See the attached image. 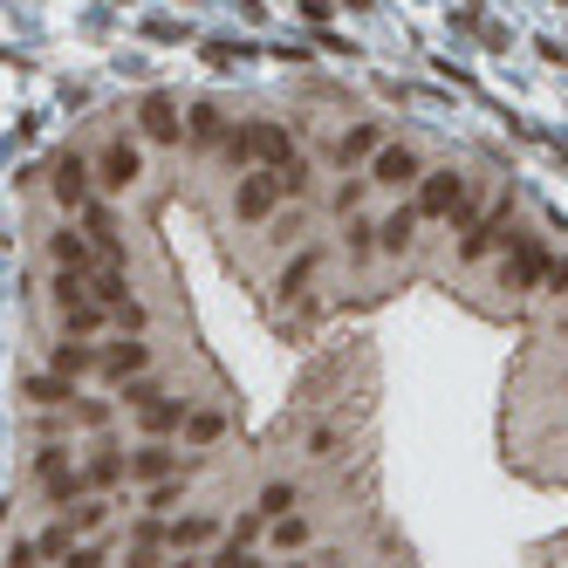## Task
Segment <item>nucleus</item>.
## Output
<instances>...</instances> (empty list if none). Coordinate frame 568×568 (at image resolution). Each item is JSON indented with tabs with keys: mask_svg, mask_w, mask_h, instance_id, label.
I'll return each instance as SVG.
<instances>
[{
	"mask_svg": "<svg viewBox=\"0 0 568 568\" xmlns=\"http://www.w3.org/2000/svg\"><path fill=\"white\" fill-rule=\"evenodd\" d=\"M205 568H268V561H253L247 548H234V541H226V548H220L213 561H205Z\"/></svg>",
	"mask_w": 568,
	"mask_h": 568,
	"instance_id": "obj_29",
	"label": "nucleus"
},
{
	"mask_svg": "<svg viewBox=\"0 0 568 568\" xmlns=\"http://www.w3.org/2000/svg\"><path fill=\"white\" fill-rule=\"evenodd\" d=\"M96 171H103V186H110V192H123V186H131V178L144 171V158H138V144H110Z\"/></svg>",
	"mask_w": 568,
	"mask_h": 568,
	"instance_id": "obj_10",
	"label": "nucleus"
},
{
	"mask_svg": "<svg viewBox=\"0 0 568 568\" xmlns=\"http://www.w3.org/2000/svg\"><path fill=\"white\" fill-rule=\"evenodd\" d=\"M295 21H308V28H322V21H335V8H322V0H308V8H295Z\"/></svg>",
	"mask_w": 568,
	"mask_h": 568,
	"instance_id": "obj_34",
	"label": "nucleus"
},
{
	"mask_svg": "<svg viewBox=\"0 0 568 568\" xmlns=\"http://www.w3.org/2000/svg\"><path fill=\"white\" fill-rule=\"evenodd\" d=\"M418 213H446V220H459V213H466V178H459V171H425Z\"/></svg>",
	"mask_w": 568,
	"mask_h": 568,
	"instance_id": "obj_2",
	"label": "nucleus"
},
{
	"mask_svg": "<svg viewBox=\"0 0 568 568\" xmlns=\"http://www.w3.org/2000/svg\"><path fill=\"white\" fill-rule=\"evenodd\" d=\"M103 561H110V555H103V548H75L62 568H103Z\"/></svg>",
	"mask_w": 568,
	"mask_h": 568,
	"instance_id": "obj_35",
	"label": "nucleus"
},
{
	"mask_svg": "<svg viewBox=\"0 0 568 568\" xmlns=\"http://www.w3.org/2000/svg\"><path fill=\"white\" fill-rule=\"evenodd\" d=\"M274 199H288V192H281V178H274V171H253L247 186H240V199H234V213L253 226V220H268V213H274Z\"/></svg>",
	"mask_w": 568,
	"mask_h": 568,
	"instance_id": "obj_5",
	"label": "nucleus"
},
{
	"mask_svg": "<svg viewBox=\"0 0 568 568\" xmlns=\"http://www.w3.org/2000/svg\"><path fill=\"white\" fill-rule=\"evenodd\" d=\"M220 528H213V513H186V521H171V555H192V548H205Z\"/></svg>",
	"mask_w": 568,
	"mask_h": 568,
	"instance_id": "obj_14",
	"label": "nucleus"
},
{
	"mask_svg": "<svg viewBox=\"0 0 568 568\" xmlns=\"http://www.w3.org/2000/svg\"><path fill=\"white\" fill-rule=\"evenodd\" d=\"M295 486H268V494H261V513H268V521H295Z\"/></svg>",
	"mask_w": 568,
	"mask_h": 568,
	"instance_id": "obj_20",
	"label": "nucleus"
},
{
	"mask_svg": "<svg viewBox=\"0 0 568 568\" xmlns=\"http://www.w3.org/2000/svg\"><path fill=\"white\" fill-rule=\"evenodd\" d=\"M171 466H178V459H171V446H158V438L131 452V473H138V480H151V486H165V480H171Z\"/></svg>",
	"mask_w": 568,
	"mask_h": 568,
	"instance_id": "obj_13",
	"label": "nucleus"
},
{
	"mask_svg": "<svg viewBox=\"0 0 568 568\" xmlns=\"http://www.w3.org/2000/svg\"><path fill=\"white\" fill-rule=\"evenodd\" d=\"M69 521H75V534H96V528H103V500H83V507H69Z\"/></svg>",
	"mask_w": 568,
	"mask_h": 568,
	"instance_id": "obj_27",
	"label": "nucleus"
},
{
	"mask_svg": "<svg viewBox=\"0 0 568 568\" xmlns=\"http://www.w3.org/2000/svg\"><path fill=\"white\" fill-rule=\"evenodd\" d=\"M75 425H90V431H103V425H110V404H96V398H83V404H75Z\"/></svg>",
	"mask_w": 568,
	"mask_h": 568,
	"instance_id": "obj_31",
	"label": "nucleus"
},
{
	"mask_svg": "<svg viewBox=\"0 0 568 568\" xmlns=\"http://www.w3.org/2000/svg\"><path fill=\"white\" fill-rule=\"evenodd\" d=\"M301 541H308V521H301V513H295V521H274V548H281V555H295Z\"/></svg>",
	"mask_w": 568,
	"mask_h": 568,
	"instance_id": "obj_26",
	"label": "nucleus"
},
{
	"mask_svg": "<svg viewBox=\"0 0 568 568\" xmlns=\"http://www.w3.org/2000/svg\"><path fill=\"white\" fill-rule=\"evenodd\" d=\"M123 568H158V548H131V561Z\"/></svg>",
	"mask_w": 568,
	"mask_h": 568,
	"instance_id": "obj_36",
	"label": "nucleus"
},
{
	"mask_svg": "<svg viewBox=\"0 0 568 568\" xmlns=\"http://www.w3.org/2000/svg\"><path fill=\"white\" fill-rule=\"evenodd\" d=\"M500 220H507V213H500ZM500 220H486V226H473V234H466V247H459V253H466V261H480V253H486V247H494V240H507V234H500Z\"/></svg>",
	"mask_w": 568,
	"mask_h": 568,
	"instance_id": "obj_25",
	"label": "nucleus"
},
{
	"mask_svg": "<svg viewBox=\"0 0 568 568\" xmlns=\"http://www.w3.org/2000/svg\"><path fill=\"white\" fill-rule=\"evenodd\" d=\"M90 295H96V308H110V316H117L123 301H138L131 288H123V268H96L90 274Z\"/></svg>",
	"mask_w": 568,
	"mask_h": 568,
	"instance_id": "obj_16",
	"label": "nucleus"
},
{
	"mask_svg": "<svg viewBox=\"0 0 568 568\" xmlns=\"http://www.w3.org/2000/svg\"><path fill=\"white\" fill-rule=\"evenodd\" d=\"M83 480L96 486V494H103V486H117V480H123V452H117V446H103L90 466H83Z\"/></svg>",
	"mask_w": 568,
	"mask_h": 568,
	"instance_id": "obj_18",
	"label": "nucleus"
},
{
	"mask_svg": "<svg viewBox=\"0 0 568 568\" xmlns=\"http://www.w3.org/2000/svg\"><path fill=\"white\" fill-rule=\"evenodd\" d=\"M186 138H192L199 151H226V138H234V131L220 123V110H213V103H192V117H186Z\"/></svg>",
	"mask_w": 568,
	"mask_h": 568,
	"instance_id": "obj_9",
	"label": "nucleus"
},
{
	"mask_svg": "<svg viewBox=\"0 0 568 568\" xmlns=\"http://www.w3.org/2000/svg\"><path fill=\"white\" fill-rule=\"evenodd\" d=\"M377 151V131L364 123V131H350V138H335V165H350V158H370Z\"/></svg>",
	"mask_w": 568,
	"mask_h": 568,
	"instance_id": "obj_19",
	"label": "nucleus"
},
{
	"mask_svg": "<svg viewBox=\"0 0 568 568\" xmlns=\"http://www.w3.org/2000/svg\"><path fill=\"white\" fill-rule=\"evenodd\" d=\"M308 274H316V253H295V261H288V274H281V288H288V295H295V288H301V281H308Z\"/></svg>",
	"mask_w": 568,
	"mask_h": 568,
	"instance_id": "obj_30",
	"label": "nucleus"
},
{
	"mask_svg": "<svg viewBox=\"0 0 568 568\" xmlns=\"http://www.w3.org/2000/svg\"><path fill=\"white\" fill-rule=\"evenodd\" d=\"M48 261H56V274H90L103 253H96V240H83V234H69V226H62V234L48 240Z\"/></svg>",
	"mask_w": 568,
	"mask_h": 568,
	"instance_id": "obj_6",
	"label": "nucleus"
},
{
	"mask_svg": "<svg viewBox=\"0 0 568 568\" xmlns=\"http://www.w3.org/2000/svg\"><path fill=\"white\" fill-rule=\"evenodd\" d=\"M48 370H56V377H90V370H103V350H90V343H69V335H62V343L56 350H48Z\"/></svg>",
	"mask_w": 568,
	"mask_h": 568,
	"instance_id": "obj_7",
	"label": "nucleus"
},
{
	"mask_svg": "<svg viewBox=\"0 0 568 568\" xmlns=\"http://www.w3.org/2000/svg\"><path fill=\"white\" fill-rule=\"evenodd\" d=\"M103 316H110V308H96V301H90V308H69V316H62V335H75V343H83V335H90Z\"/></svg>",
	"mask_w": 568,
	"mask_h": 568,
	"instance_id": "obj_22",
	"label": "nucleus"
},
{
	"mask_svg": "<svg viewBox=\"0 0 568 568\" xmlns=\"http://www.w3.org/2000/svg\"><path fill=\"white\" fill-rule=\"evenodd\" d=\"M411 226H418V205H398L391 220L377 226V240H383V253H404L411 247Z\"/></svg>",
	"mask_w": 568,
	"mask_h": 568,
	"instance_id": "obj_17",
	"label": "nucleus"
},
{
	"mask_svg": "<svg viewBox=\"0 0 568 568\" xmlns=\"http://www.w3.org/2000/svg\"><path fill=\"white\" fill-rule=\"evenodd\" d=\"M220 431H226V418H220V411H192V425H186V438H192V446H213Z\"/></svg>",
	"mask_w": 568,
	"mask_h": 568,
	"instance_id": "obj_24",
	"label": "nucleus"
},
{
	"mask_svg": "<svg viewBox=\"0 0 568 568\" xmlns=\"http://www.w3.org/2000/svg\"><path fill=\"white\" fill-rule=\"evenodd\" d=\"M110 322H117V335H123V343H138V335H144V322H151V316H144V301H123V308H117V316H110Z\"/></svg>",
	"mask_w": 568,
	"mask_h": 568,
	"instance_id": "obj_23",
	"label": "nucleus"
},
{
	"mask_svg": "<svg viewBox=\"0 0 568 568\" xmlns=\"http://www.w3.org/2000/svg\"><path fill=\"white\" fill-rule=\"evenodd\" d=\"M226 165H268V171H288V165H301L295 158V138L281 131V123H247V131H234L226 138V151H220Z\"/></svg>",
	"mask_w": 568,
	"mask_h": 568,
	"instance_id": "obj_1",
	"label": "nucleus"
},
{
	"mask_svg": "<svg viewBox=\"0 0 568 568\" xmlns=\"http://www.w3.org/2000/svg\"><path fill=\"white\" fill-rule=\"evenodd\" d=\"M138 425H144L151 438H165V431H178V425H192V411H186V398H158L151 411H138Z\"/></svg>",
	"mask_w": 568,
	"mask_h": 568,
	"instance_id": "obj_12",
	"label": "nucleus"
},
{
	"mask_svg": "<svg viewBox=\"0 0 568 568\" xmlns=\"http://www.w3.org/2000/svg\"><path fill=\"white\" fill-rule=\"evenodd\" d=\"M8 568H42V541H8Z\"/></svg>",
	"mask_w": 568,
	"mask_h": 568,
	"instance_id": "obj_28",
	"label": "nucleus"
},
{
	"mask_svg": "<svg viewBox=\"0 0 568 568\" xmlns=\"http://www.w3.org/2000/svg\"><path fill=\"white\" fill-rule=\"evenodd\" d=\"M418 151H404V144H383L377 158H370V186H391V192H404V186H418Z\"/></svg>",
	"mask_w": 568,
	"mask_h": 568,
	"instance_id": "obj_3",
	"label": "nucleus"
},
{
	"mask_svg": "<svg viewBox=\"0 0 568 568\" xmlns=\"http://www.w3.org/2000/svg\"><path fill=\"white\" fill-rule=\"evenodd\" d=\"M364 186H370V178H350V186L335 192V213H356V205H364Z\"/></svg>",
	"mask_w": 568,
	"mask_h": 568,
	"instance_id": "obj_33",
	"label": "nucleus"
},
{
	"mask_svg": "<svg viewBox=\"0 0 568 568\" xmlns=\"http://www.w3.org/2000/svg\"><path fill=\"white\" fill-rule=\"evenodd\" d=\"M316 568H350V561L343 555H316Z\"/></svg>",
	"mask_w": 568,
	"mask_h": 568,
	"instance_id": "obj_37",
	"label": "nucleus"
},
{
	"mask_svg": "<svg viewBox=\"0 0 568 568\" xmlns=\"http://www.w3.org/2000/svg\"><path fill=\"white\" fill-rule=\"evenodd\" d=\"M144 507H151V513H165V507H178V480H165V486H151V494H144Z\"/></svg>",
	"mask_w": 568,
	"mask_h": 568,
	"instance_id": "obj_32",
	"label": "nucleus"
},
{
	"mask_svg": "<svg viewBox=\"0 0 568 568\" xmlns=\"http://www.w3.org/2000/svg\"><path fill=\"white\" fill-rule=\"evenodd\" d=\"M281 568H316V561H281Z\"/></svg>",
	"mask_w": 568,
	"mask_h": 568,
	"instance_id": "obj_39",
	"label": "nucleus"
},
{
	"mask_svg": "<svg viewBox=\"0 0 568 568\" xmlns=\"http://www.w3.org/2000/svg\"><path fill=\"white\" fill-rule=\"evenodd\" d=\"M21 398L42 404L48 418H56V411H75V383H69V377H56V370H35V377H21Z\"/></svg>",
	"mask_w": 568,
	"mask_h": 568,
	"instance_id": "obj_4",
	"label": "nucleus"
},
{
	"mask_svg": "<svg viewBox=\"0 0 568 568\" xmlns=\"http://www.w3.org/2000/svg\"><path fill=\"white\" fill-rule=\"evenodd\" d=\"M178 103L171 96H144V138H158V144H178Z\"/></svg>",
	"mask_w": 568,
	"mask_h": 568,
	"instance_id": "obj_11",
	"label": "nucleus"
},
{
	"mask_svg": "<svg viewBox=\"0 0 568 568\" xmlns=\"http://www.w3.org/2000/svg\"><path fill=\"white\" fill-rule=\"evenodd\" d=\"M56 199L62 205H83L90 199V165L83 158H56Z\"/></svg>",
	"mask_w": 568,
	"mask_h": 568,
	"instance_id": "obj_15",
	"label": "nucleus"
},
{
	"mask_svg": "<svg viewBox=\"0 0 568 568\" xmlns=\"http://www.w3.org/2000/svg\"><path fill=\"white\" fill-rule=\"evenodd\" d=\"M171 568H199V561H192V555H178V561H171Z\"/></svg>",
	"mask_w": 568,
	"mask_h": 568,
	"instance_id": "obj_38",
	"label": "nucleus"
},
{
	"mask_svg": "<svg viewBox=\"0 0 568 568\" xmlns=\"http://www.w3.org/2000/svg\"><path fill=\"white\" fill-rule=\"evenodd\" d=\"M534 274H541V247H521V253L500 268V281H513V288H521V281H534Z\"/></svg>",
	"mask_w": 568,
	"mask_h": 568,
	"instance_id": "obj_21",
	"label": "nucleus"
},
{
	"mask_svg": "<svg viewBox=\"0 0 568 568\" xmlns=\"http://www.w3.org/2000/svg\"><path fill=\"white\" fill-rule=\"evenodd\" d=\"M144 364H151L144 343H110V350H103V377H110V383H144Z\"/></svg>",
	"mask_w": 568,
	"mask_h": 568,
	"instance_id": "obj_8",
	"label": "nucleus"
}]
</instances>
